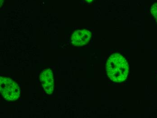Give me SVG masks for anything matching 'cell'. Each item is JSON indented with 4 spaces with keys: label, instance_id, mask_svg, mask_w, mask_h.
Wrapping results in <instances>:
<instances>
[{
    "label": "cell",
    "instance_id": "cell-4",
    "mask_svg": "<svg viewBox=\"0 0 157 118\" xmlns=\"http://www.w3.org/2000/svg\"><path fill=\"white\" fill-rule=\"evenodd\" d=\"M91 37V33L86 30L75 31L71 37L72 43L75 46H82L86 44Z\"/></svg>",
    "mask_w": 157,
    "mask_h": 118
},
{
    "label": "cell",
    "instance_id": "cell-5",
    "mask_svg": "<svg viewBox=\"0 0 157 118\" xmlns=\"http://www.w3.org/2000/svg\"><path fill=\"white\" fill-rule=\"evenodd\" d=\"M151 12L152 15L155 18L157 22V3L154 4L151 8Z\"/></svg>",
    "mask_w": 157,
    "mask_h": 118
},
{
    "label": "cell",
    "instance_id": "cell-1",
    "mask_svg": "<svg viewBox=\"0 0 157 118\" xmlns=\"http://www.w3.org/2000/svg\"><path fill=\"white\" fill-rule=\"evenodd\" d=\"M106 70L110 79L115 82H121L127 78L129 66L126 59L121 55L115 53L108 59Z\"/></svg>",
    "mask_w": 157,
    "mask_h": 118
},
{
    "label": "cell",
    "instance_id": "cell-3",
    "mask_svg": "<svg viewBox=\"0 0 157 118\" xmlns=\"http://www.w3.org/2000/svg\"><path fill=\"white\" fill-rule=\"evenodd\" d=\"M40 80L46 92L48 95H51L54 92V74L50 68L45 69L40 75Z\"/></svg>",
    "mask_w": 157,
    "mask_h": 118
},
{
    "label": "cell",
    "instance_id": "cell-6",
    "mask_svg": "<svg viewBox=\"0 0 157 118\" xmlns=\"http://www.w3.org/2000/svg\"><path fill=\"white\" fill-rule=\"evenodd\" d=\"M4 1V0H1V7H2V5Z\"/></svg>",
    "mask_w": 157,
    "mask_h": 118
},
{
    "label": "cell",
    "instance_id": "cell-2",
    "mask_svg": "<svg viewBox=\"0 0 157 118\" xmlns=\"http://www.w3.org/2000/svg\"><path fill=\"white\" fill-rule=\"evenodd\" d=\"M0 89L3 96L9 101H14L20 96V90L19 85L12 79L7 77H1Z\"/></svg>",
    "mask_w": 157,
    "mask_h": 118
},
{
    "label": "cell",
    "instance_id": "cell-7",
    "mask_svg": "<svg viewBox=\"0 0 157 118\" xmlns=\"http://www.w3.org/2000/svg\"><path fill=\"white\" fill-rule=\"evenodd\" d=\"M86 1H87L88 2H92L93 0H86Z\"/></svg>",
    "mask_w": 157,
    "mask_h": 118
}]
</instances>
